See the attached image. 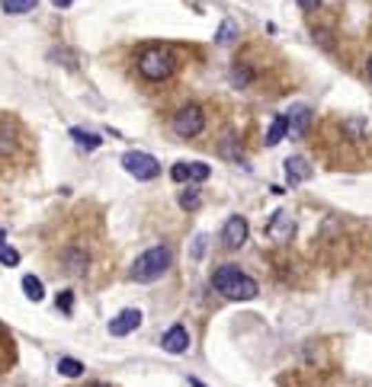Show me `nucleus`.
Returning <instances> with one entry per match:
<instances>
[{
    "label": "nucleus",
    "instance_id": "f257e3e1",
    "mask_svg": "<svg viewBox=\"0 0 372 387\" xmlns=\"http://www.w3.org/2000/svg\"><path fill=\"white\" fill-rule=\"evenodd\" d=\"M212 288L218 291V295L231 298V301H251V298H257V282H254L251 276H244L238 266H222L218 272L212 276Z\"/></svg>",
    "mask_w": 372,
    "mask_h": 387
},
{
    "label": "nucleus",
    "instance_id": "f03ea898",
    "mask_svg": "<svg viewBox=\"0 0 372 387\" xmlns=\"http://www.w3.org/2000/svg\"><path fill=\"white\" fill-rule=\"evenodd\" d=\"M170 263H174V253H170L167 247H151L148 253H141V256L135 259V266H132V278L141 282V285L158 282V278L170 269Z\"/></svg>",
    "mask_w": 372,
    "mask_h": 387
},
{
    "label": "nucleus",
    "instance_id": "7ed1b4c3",
    "mask_svg": "<svg viewBox=\"0 0 372 387\" xmlns=\"http://www.w3.org/2000/svg\"><path fill=\"white\" fill-rule=\"evenodd\" d=\"M138 71L141 77H148V80H167L174 71H177V58H174V52L170 48H145L138 58Z\"/></svg>",
    "mask_w": 372,
    "mask_h": 387
},
{
    "label": "nucleus",
    "instance_id": "20e7f679",
    "mask_svg": "<svg viewBox=\"0 0 372 387\" xmlns=\"http://www.w3.org/2000/svg\"><path fill=\"white\" fill-rule=\"evenodd\" d=\"M23 151V129L13 115H0V160H13Z\"/></svg>",
    "mask_w": 372,
    "mask_h": 387
},
{
    "label": "nucleus",
    "instance_id": "39448f33",
    "mask_svg": "<svg viewBox=\"0 0 372 387\" xmlns=\"http://www.w3.org/2000/svg\"><path fill=\"white\" fill-rule=\"evenodd\" d=\"M122 166H125L135 179H154V176H161V164L151 154H141V151L122 154Z\"/></svg>",
    "mask_w": 372,
    "mask_h": 387
},
{
    "label": "nucleus",
    "instance_id": "423d86ee",
    "mask_svg": "<svg viewBox=\"0 0 372 387\" xmlns=\"http://www.w3.org/2000/svg\"><path fill=\"white\" fill-rule=\"evenodd\" d=\"M203 129H205V115L199 106H186V109H180L174 115V131L180 138H196Z\"/></svg>",
    "mask_w": 372,
    "mask_h": 387
},
{
    "label": "nucleus",
    "instance_id": "0eeeda50",
    "mask_svg": "<svg viewBox=\"0 0 372 387\" xmlns=\"http://www.w3.org/2000/svg\"><path fill=\"white\" fill-rule=\"evenodd\" d=\"M247 221H244L241 214H234V218H228L225 221V228H222V243L228 250H238V247H244L247 243Z\"/></svg>",
    "mask_w": 372,
    "mask_h": 387
},
{
    "label": "nucleus",
    "instance_id": "6e6552de",
    "mask_svg": "<svg viewBox=\"0 0 372 387\" xmlns=\"http://www.w3.org/2000/svg\"><path fill=\"white\" fill-rule=\"evenodd\" d=\"M138 323H141V311L129 307V311L116 313V320H110V336H129V333L138 330Z\"/></svg>",
    "mask_w": 372,
    "mask_h": 387
},
{
    "label": "nucleus",
    "instance_id": "1a4fd4ad",
    "mask_svg": "<svg viewBox=\"0 0 372 387\" xmlns=\"http://www.w3.org/2000/svg\"><path fill=\"white\" fill-rule=\"evenodd\" d=\"M161 346H164V352H170V355H180V352H186V346H189V333H186V327H170L167 333H164V340H161Z\"/></svg>",
    "mask_w": 372,
    "mask_h": 387
},
{
    "label": "nucleus",
    "instance_id": "9d476101",
    "mask_svg": "<svg viewBox=\"0 0 372 387\" xmlns=\"http://www.w3.org/2000/svg\"><path fill=\"white\" fill-rule=\"evenodd\" d=\"M286 179H289V186H298V183H305V179H311V166H308L305 157H289Z\"/></svg>",
    "mask_w": 372,
    "mask_h": 387
},
{
    "label": "nucleus",
    "instance_id": "9b49d317",
    "mask_svg": "<svg viewBox=\"0 0 372 387\" xmlns=\"http://www.w3.org/2000/svg\"><path fill=\"white\" fill-rule=\"evenodd\" d=\"M286 119H289V135H305L308 129V122H311V109L308 106H296V109H289L286 112Z\"/></svg>",
    "mask_w": 372,
    "mask_h": 387
},
{
    "label": "nucleus",
    "instance_id": "f8f14e48",
    "mask_svg": "<svg viewBox=\"0 0 372 387\" xmlns=\"http://www.w3.org/2000/svg\"><path fill=\"white\" fill-rule=\"evenodd\" d=\"M286 135H289V119H286V115H276V119H273V125H270V131H267V148H276Z\"/></svg>",
    "mask_w": 372,
    "mask_h": 387
},
{
    "label": "nucleus",
    "instance_id": "ddd939ff",
    "mask_svg": "<svg viewBox=\"0 0 372 387\" xmlns=\"http://www.w3.org/2000/svg\"><path fill=\"white\" fill-rule=\"evenodd\" d=\"M270 234H273L276 240H289V237H292V221H289V214H286V212H276V214H273Z\"/></svg>",
    "mask_w": 372,
    "mask_h": 387
},
{
    "label": "nucleus",
    "instance_id": "4468645a",
    "mask_svg": "<svg viewBox=\"0 0 372 387\" xmlns=\"http://www.w3.org/2000/svg\"><path fill=\"white\" fill-rule=\"evenodd\" d=\"M71 138H74L81 148H87V151H96V148L103 144L100 135H93V131H84V129H71Z\"/></svg>",
    "mask_w": 372,
    "mask_h": 387
},
{
    "label": "nucleus",
    "instance_id": "2eb2a0df",
    "mask_svg": "<svg viewBox=\"0 0 372 387\" xmlns=\"http://www.w3.org/2000/svg\"><path fill=\"white\" fill-rule=\"evenodd\" d=\"M39 0H3V13L10 16H23V13H32Z\"/></svg>",
    "mask_w": 372,
    "mask_h": 387
},
{
    "label": "nucleus",
    "instance_id": "dca6fc26",
    "mask_svg": "<svg viewBox=\"0 0 372 387\" xmlns=\"http://www.w3.org/2000/svg\"><path fill=\"white\" fill-rule=\"evenodd\" d=\"M23 291H26L29 301H42L45 298V288H42V282L36 276H23Z\"/></svg>",
    "mask_w": 372,
    "mask_h": 387
},
{
    "label": "nucleus",
    "instance_id": "f3484780",
    "mask_svg": "<svg viewBox=\"0 0 372 387\" xmlns=\"http://www.w3.org/2000/svg\"><path fill=\"white\" fill-rule=\"evenodd\" d=\"M58 371H61L65 378H77V375H84V365L74 359H58Z\"/></svg>",
    "mask_w": 372,
    "mask_h": 387
},
{
    "label": "nucleus",
    "instance_id": "a211bd4d",
    "mask_svg": "<svg viewBox=\"0 0 372 387\" xmlns=\"http://www.w3.org/2000/svg\"><path fill=\"white\" fill-rule=\"evenodd\" d=\"M186 173H189V179H193V183H203V179H209V173H212V170L196 160V164H186Z\"/></svg>",
    "mask_w": 372,
    "mask_h": 387
},
{
    "label": "nucleus",
    "instance_id": "6ab92c4d",
    "mask_svg": "<svg viewBox=\"0 0 372 387\" xmlns=\"http://www.w3.org/2000/svg\"><path fill=\"white\" fill-rule=\"evenodd\" d=\"M234 32H238V26H234V19H225L222 29H218V45H228V42H234Z\"/></svg>",
    "mask_w": 372,
    "mask_h": 387
},
{
    "label": "nucleus",
    "instance_id": "aec40b11",
    "mask_svg": "<svg viewBox=\"0 0 372 387\" xmlns=\"http://www.w3.org/2000/svg\"><path fill=\"white\" fill-rule=\"evenodd\" d=\"M199 202H203V199H199V192H196V189L180 192V208H186V212H196V208H199Z\"/></svg>",
    "mask_w": 372,
    "mask_h": 387
},
{
    "label": "nucleus",
    "instance_id": "412c9836",
    "mask_svg": "<svg viewBox=\"0 0 372 387\" xmlns=\"http://www.w3.org/2000/svg\"><path fill=\"white\" fill-rule=\"evenodd\" d=\"M0 263H3V266H17V263H19V253L0 243Z\"/></svg>",
    "mask_w": 372,
    "mask_h": 387
},
{
    "label": "nucleus",
    "instance_id": "4be33fe9",
    "mask_svg": "<svg viewBox=\"0 0 372 387\" xmlns=\"http://www.w3.org/2000/svg\"><path fill=\"white\" fill-rule=\"evenodd\" d=\"M58 307H61V313H71V307H74V295H71V291H61V295H58Z\"/></svg>",
    "mask_w": 372,
    "mask_h": 387
},
{
    "label": "nucleus",
    "instance_id": "5701e85b",
    "mask_svg": "<svg viewBox=\"0 0 372 387\" xmlns=\"http://www.w3.org/2000/svg\"><path fill=\"white\" fill-rule=\"evenodd\" d=\"M170 176H174V183H186V179H189V173H186V164H177L174 170H170Z\"/></svg>",
    "mask_w": 372,
    "mask_h": 387
},
{
    "label": "nucleus",
    "instance_id": "b1692460",
    "mask_svg": "<svg viewBox=\"0 0 372 387\" xmlns=\"http://www.w3.org/2000/svg\"><path fill=\"white\" fill-rule=\"evenodd\" d=\"M296 3L302 10H308V13H311V10H318V3H321V0H296Z\"/></svg>",
    "mask_w": 372,
    "mask_h": 387
},
{
    "label": "nucleus",
    "instance_id": "393cba45",
    "mask_svg": "<svg viewBox=\"0 0 372 387\" xmlns=\"http://www.w3.org/2000/svg\"><path fill=\"white\" fill-rule=\"evenodd\" d=\"M52 3H55V7H71L74 0H52Z\"/></svg>",
    "mask_w": 372,
    "mask_h": 387
},
{
    "label": "nucleus",
    "instance_id": "a878e982",
    "mask_svg": "<svg viewBox=\"0 0 372 387\" xmlns=\"http://www.w3.org/2000/svg\"><path fill=\"white\" fill-rule=\"evenodd\" d=\"M0 243H7V231L3 228H0Z\"/></svg>",
    "mask_w": 372,
    "mask_h": 387
},
{
    "label": "nucleus",
    "instance_id": "bb28decb",
    "mask_svg": "<svg viewBox=\"0 0 372 387\" xmlns=\"http://www.w3.org/2000/svg\"><path fill=\"white\" fill-rule=\"evenodd\" d=\"M189 387H205V384H203V381H196V378H193V381H189Z\"/></svg>",
    "mask_w": 372,
    "mask_h": 387
},
{
    "label": "nucleus",
    "instance_id": "cd10ccee",
    "mask_svg": "<svg viewBox=\"0 0 372 387\" xmlns=\"http://www.w3.org/2000/svg\"><path fill=\"white\" fill-rule=\"evenodd\" d=\"M366 71H369V80H372V58H369V65H366Z\"/></svg>",
    "mask_w": 372,
    "mask_h": 387
},
{
    "label": "nucleus",
    "instance_id": "c85d7f7f",
    "mask_svg": "<svg viewBox=\"0 0 372 387\" xmlns=\"http://www.w3.org/2000/svg\"><path fill=\"white\" fill-rule=\"evenodd\" d=\"M87 387H106V384H87Z\"/></svg>",
    "mask_w": 372,
    "mask_h": 387
}]
</instances>
